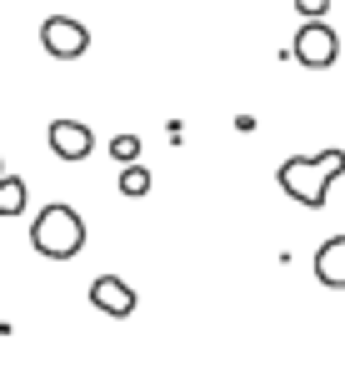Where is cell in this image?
<instances>
[{
  "label": "cell",
  "instance_id": "cell-7",
  "mask_svg": "<svg viewBox=\"0 0 345 365\" xmlns=\"http://www.w3.org/2000/svg\"><path fill=\"white\" fill-rule=\"evenodd\" d=\"M315 280L330 290H345V235H330L315 250Z\"/></svg>",
  "mask_w": 345,
  "mask_h": 365
},
{
  "label": "cell",
  "instance_id": "cell-2",
  "mask_svg": "<svg viewBox=\"0 0 345 365\" xmlns=\"http://www.w3.org/2000/svg\"><path fill=\"white\" fill-rule=\"evenodd\" d=\"M31 245L46 255V260H71V255H81L86 250V220L71 210V205H46L41 215H36V225H31Z\"/></svg>",
  "mask_w": 345,
  "mask_h": 365
},
{
  "label": "cell",
  "instance_id": "cell-3",
  "mask_svg": "<svg viewBox=\"0 0 345 365\" xmlns=\"http://www.w3.org/2000/svg\"><path fill=\"white\" fill-rule=\"evenodd\" d=\"M295 61L305 66V71H330L335 61H340V36L325 26V21H305L300 31H295Z\"/></svg>",
  "mask_w": 345,
  "mask_h": 365
},
{
  "label": "cell",
  "instance_id": "cell-9",
  "mask_svg": "<svg viewBox=\"0 0 345 365\" xmlns=\"http://www.w3.org/2000/svg\"><path fill=\"white\" fill-rule=\"evenodd\" d=\"M120 195H130V200H140V195H150V170L130 160V165L120 170Z\"/></svg>",
  "mask_w": 345,
  "mask_h": 365
},
{
  "label": "cell",
  "instance_id": "cell-6",
  "mask_svg": "<svg viewBox=\"0 0 345 365\" xmlns=\"http://www.w3.org/2000/svg\"><path fill=\"white\" fill-rule=\"evenodd\" d=\"M46 140H51V150H56L61 160H86V155L96 150V135H91V125H81V120H51Z\"/></svg>",
  "mask_w": 345,
  "mask_h": 365
},
{
  "label": "cell",
  "instance_id": "cell-4",
  "mask_svg": "<svg viewBox=\"0 0 345 365\" xmlns=\"http://www.w3.org/2000/svg\"><path fill=\"white\" fill-rule=\"evenodd\" d=\"M41 46H46L56 61H81V56L91 51V31H86L81 21H71V16H51V21L41 26Z\"/></svg>",
  "mask_w": 345,
  "mask_h": 365
},
{
  "label": "cell",
  "instance_id": "cell-5",
  "mask_svg": "<svg viewBox=\"0 0 345 365\" xmlns=\"http://www.w3.org/2000/svg\"><path fill=\"white\" fill-rule=\"evenodd\" d=\"M91 305L101 310V315H110V320H125V315H135V290L120 280V275H96V285H91Z\"/></svg>",
  "mask_w": 345,
  "mask_h": 365
},
{
  "label": "cell",
  "instance_id": "cell-10",
  "mask_svg": "<svg viewBox=\"0 0 345 365\" xmlns=\"http://www.w3.org/2000/svg\"><path fill=\"white\" fill-rule=\"evenodd\" d=\"M110 155H115L120 165L140 160V135H115V140H110Z\"/></svg>",
  "mask_w": 345,
  "mask_h": 365
},
{
  "label": "cell",
  "instance_id": "cell-1",
  "mask_svg": "<svg viewBox=\"0 0 345 365\" xmlns=\"http://www.w3.org/2000/svg\"><path fill=\"white\" fill-rule=\"evenodd\" d=\"M340 175H345V150H340V145H330V150H320V155H290V160H280V170H275L280 190H285L295 205H310V210L325 205V195H330V185H335Z\"/></svg>",
  "mask_w": 345,
  "mask_h": 365
},
{
  "label": "cell",
  "instance_id": "cell-8",
  "mask_svg": "<svg viewBox=\"0 0 345 365\" xmlns=\"http://www.w3.org/2000/svg\"><path fill=\"white\" fill-rule=\"evenodd\" d=\"M26 180L21 175H0V215H21L26 210Z\"/></svg>",
  "mask_w": 345,
  "mask_h": 365
},
{
  "label": "cell",
  "instance_id": "cell-11",
  "mask_svg": "<svg viewBox=\"0 0 345 365\" xmlns=\"http://www.w3.org/2000/svg\"><path fill=\"white\" fill-rule=\"evenodd\" d=\"M295 11H300L305 21H320V16L330 11V0H295Z\"/></svg>",
  "mask_w": 345,
  "mask_h": 365
}]
</instances>
